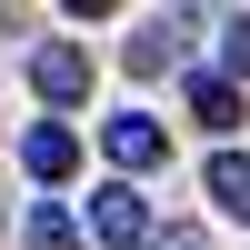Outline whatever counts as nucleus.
Returning <instances> with one entry per match:
<instances>
[{
  "label": "nucleus",
  "instance_id": "f257e3e1",
  "mask_svg": "<svg viewBox=\"0 0 250 250\" xmlns=\"http://www.w3.org/2000/svg\"><path fill=\"white\" fill-rule=\"evenodd\" d=\"M90 240L100 250H140V240H150V200H140L130 180H100V190H90Z\"/></svg>",
  "mask_w": 250,
  "mask_h": 250
},
{
  "label": "nucleus",
  "instance_id": "f03ea898",
  "mask_svg": "<svg viewBox=\"0 0 250 250\" xmlns=\"http://www.w3.org/2000/svg\"><path fill=\"white\" fill-rule=\"evenodd\" d=\"M100 150L140 180V170H160V160H170V130H160L150 110H110V120H100Z\"/></svg>",
  "mask_w": 250,
  "mask_h": 250
},
{
  "label": "nucleus",
  "instance_id": "7ed1b4c3",
  "mask_svg": "<svg viewBox=\"0 0 250 250\" xmlns=\"http://www.w3.org/2000/svg\"><path fill=\"white\" fill-rule=\"evenodd\" d=\"M30 90L70 110V100L90 90V50H80V40H40V50H30Z\"/></svg>",
  "mask_w": 250,
  "mask_h": 250
},
{
  "label": "nucleus",
  "instance_id": "20e7f679",
  "mask_svg": "<svg viewBox=\"0 0 250 250\" xmlns=\"http://www.w3.org/2000/svg\"><path fill=\"white\" fill-rule=\"evenodd\" d=\"M180 50H190V10H150V20L130 30V50H120V60H130V70L150 80V70H170Z\"/></svg>",
  "mask_w": 250,
  "mask_h": 250
},
{
  "label": "nucleus",
  "instance_id": "39448f33",
  "mask_svg": "<svg viewBox=\"0 0 250 250\" xmlns=\"http://www.w3.org/2000/svg\"><path fill=\"white\" fill-rule=\"evenodd\" d=\"M20 160H30V180H70L80 170V130H70V120H30Z\"/></svg>",
  "mask_w": 250,
  "mask_h": 250
},
{
  "label": "nucleus",
  "instance_id": "423d86ee",
  "mask_svg": "<svg viewBox=\"0 0 250 250\" xmlns=\"http://www.w3.org/2000/svg\"><path fill=\"white\" fill-rule=\"evenodd\" d=\"M20 250H80V220H70V200H40V210L20 220Z\"/></svg>",
  "mask_w": 250,
  "mask_h": 250
},
{
  "label": "nucleus",
  "instance_id": "0eeeda50",
  "mask_svg": "<svg viewBox=\"0 0 250 250\" xmlns=\"http://www.w3.org/2000/svg\"><path fill=\"white\" fill-rule=\"evenodd\" d=\"M200 180H210V200H220L230 220H250V160H240V150H210V170H200Z\"/></svg>",
  "mask_w": 250,
  "mask_h": 250
},
{
  "label": "nucleus",
  "instance_id": "6e6552de",
  "mask_svg": "<svg viewBox=\"0 0 250 250\" xmlns=\"http://www.w3.org/2000/svg\"><path fill=\"white\" fill-rule=\"evenodd\" d=\"M190 120H210V130H230V120H240V90L200 70V80H190Z\"/></svg>",
  "mask_w": 250,
  "mask_h": 250
},
{
  "label": "nucleus",
  "instance_id": "1a4fd4ad",
  "mask_svg": "<svg viewBox=\"0 0 250 250\" xmlns=\"http://www.w3.org/2000/svg\"><path fill=\"white\" fill-rule=\"evenodd\" d=\"M220 60H230V90L250 80V20H230V30H220Z\"/></svg>",
  "mask_w": 250,
  "mask_h": 250
},
{
  "label": "nucleus",
  "instance_id": "9d476101",
  "mask_svg": "<svg viewBox=\"0 0 250 250\" xmlns=\"http://www.w3.org/2000/svg\"><path fill=\"white\" fill-rule=\"evenodd\" d=\"M140 250H210V240H200V230H150Z\"/></svg>",
  "mask_w": 250,
  "mask_h": 250
}]
</instances>
